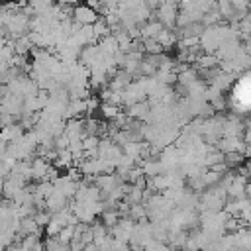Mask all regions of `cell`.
<instances>
[{
  "label": "cell",
  "mask_w": 251,
  "mask_h": 251,
  "mask_svg": "<svg viewBox=\"0 0 251 251\" xmlns=\"http://www.w3.org/2000/svg\"><path fill=\"white\" fill-rule=\"evenodd\" d=\"M245 143H251V124L245 127Z\"/></svg>",
  "instance_id": "5b68a950"
},
{
  "label": "cell",
  "mask_w": 251,
  "mask_h": 251,
  "mask_svg": "<svg viewBox=\"0 0 251 251\" xmlns=\"http://www.w3.org/2000/svg\"><path fill=\"white\" fill-rule=\"evenodd\" d=\"M157 41L167 49V47H171L175 41H176V37H175V33L173 31H169V29H163L161 33H159V37H157Z\"/></svg>",
  "instance_id": "3957f363"
},
{
  "label": "cell",
  "mask_w": 251,
  "mask_h": 251,
  "mask_svg": "<svg viewBox=\"0 0 251 251\" xmlns=\"http://www.w3.org/2000/svg\"><path fill=\"white\" fill-rule=\"evenodd\" d=\"M73 16H75V22H76L78 25H94V24L98 22L96 10H94L92 6H88V4L76 6V8L73 10Z\"/></svg>",
  "instance_id": "6da1fadb"
},
{
  "label": "cell",
  "mask_w": 251,
  "mask_h": 251,
  "mask_svg": "<svg viewBox=\"0 0 251 251\" xmlns=\"http://www.w3.org/2000/svg\"><path fill=\"white\" fill-rule=\"evenodd\" d=\"M151 106H149V102H135V104H131L129 106V118H133V120H147L149 116H151Z\"/></svg>",
  "instance_id": "7a4b0ae2"
},
{
  "label": "cell",
  "mask_w": 251,
  "mask_h": 251,
  "mask_svg": "<svg viewBox=\"0 0 251 251\" xmlns=\"http://www.w3.org/2000/svg\"><path fill=\"white\" fill-rule=\"evenodd\" d=\"M8 206H10V202H6V206H4V216H6V220H4V226H8ZM14 218H18V216H14ZM14 218H12V220H14ZM20 222H22V218H20V220H16L12 226L18 229V227H20Z\"/></svg>",
  "instance_id": "277c9868"
},
{
  "label": "cell",
  "mask_w": 251,
  "mask_h": 251,
  "mask_svg": "<svg viewBox=\"0 0 251 251\" xmlns=\"http://www.w3.org/2000/svg\"><path fill=\"white\" fill-rule=\"evenodd\" d=\"M59 4H75V2H78V0H57Z\"/></svg>",
  "instance_id": "8992f818"
}]
</instances>
